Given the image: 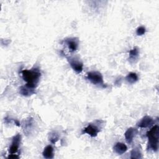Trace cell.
<instances>
[{
	"mask_svg": "<svg viewBox=\"0 0 159 159\" xmlns=\"http://www.w3.org/2000/svg\"><path fill=\"white\" fill-rule=\"evenodd\" d=\"M32 118H29V119L26 120L24 124V132L25 133H27L29 132V130L32 128Z\"/></svg>",
	"mask_w": 159,
	"mask_h": 159,
	"instance_id": "cell-17",
	"label": "cell"
},
{
	"mask_svg": "<svg viewBox=\"0 0 159 159\" xmlns=\"http://www.w3.org/2000/svg\"><path fill=\"white\" fill-rule=\"evenodd\" d=\"M19 93L21 95H22L24 96H29L34 94L35 92L34 89L30 88L27 86L26 85H25V86H22L20 88Z\"/></svg>",
	"mask_w": 159,
	"mask_h": 159,
	"instance_id": "cell-12",
	"label": "cell"
},
{
	"mask_svg": "<svg viewBox=\"0 0 159 159\" xmlns=\"http://www.w3.org/2000/svg\"><path fill=\"white\" fill-rule=\"evenodd\" d=\"M130 154H131L130 158H132V159H139L142 158L140 150L138 147H136L132 149Z\"/></svg>",
	"mask_w": 159,
	"mask_h": 159,
	"instance_id": "cell-15",
	"label": "cell"
},
{
	"mask_svg": "<svg viewBox=\"0 0 159 159\" xmlns=\"http://www.w3.org/2000/svg\"><path fill=\"white\" fill-rule=\"evenodd\" d=\"M86 78L92 84L99 86L102 88H106L107 87L106 84L104 83L103 77L101 73L99 71H89L87 73Z\"/></svg>",
	"mask_w": 159,
	"mask_h": 159,
	"instance_id": "cell-3",
	"label": "cell"
},
{
	"mask_svg": "<svg viewBox=\"0 0 159 159\" xmlns=\"http://www.w3.org/2000/svg\"><path fill=\"white\" fill-rule=\"evenodd\" d=\"M113 150L118 155H122L126 152L127 150V147L125 144L122 142H117L113 147Z\"/></svg>",
	"mask_w": 159,
	"mask_h": 159,
	"instance_id": "cell-10",
	"label": "cell"
},
{
	"mask_svg": "<svg viewBox=\"0 0 159 159\" xmlns=\"http://www.w3.org/2000/svg\"><path fill=\"white\" fill-rule=\"evenodd\" d=\"M146 32V29H145V27H143V26H140V27H139L137 30H136V34L137 35L139 36H141V35H143Z\"/></svg>",
	"mask_w": 159,
	"mask_h": 159,
	"instance_id": "cell-18",
	"label": "cell"
},
{
	"mask_svg": "<svg viewBox=\"0 0 159 159\" xmlns=\"http://www.w3.org/2000/svg\"><path fill=\"white\" fill-rule=\"evenodd\" d=\"M139 55V50L137 47H135L129 52V60L130 62H134L138 58Z\"/></svg>",
	"mask_w": 159,
	"mask_h": 159,
	"instance_id": "cell-13",
	"label": "cell"
},
{
	"mask_svg": "<svg viewBox=\"0 0 159 159\" xmlns=\"http://www.w3.org/2000/svg\"><path fill=\"white\" fill-rule=\"evenodd\" d=\"M42 155L45 158H53V148L52 147V146L48 145L47 147H45L42 152Z\"/></svg>",
	"mask_w": 159,
	"mask_h": 159,
	"instance_id": "cell-11",
	"label": "cell"
},
{
	"mask_svg": "<svg viewBox=\"0 0 159 159\" xmlns=\"http://www.w3.org/2000/svg\"><path fill=\"white\" fill-rule=\"evenodd\" d=\"M48 139L52 143L55 144L59 139V135L56 132H52L49 134Z\"/></svg>",
	"mask_w": 159,
	"mask_h": 159,
	"instance_id": "cell-16",
	"label": "cell"
},
{
	"mask_svg": "<svg viewBox=\"0 0 159 159\" xmlns=\"http://www.w3.org/2000/svg\"><path fill=\"white\" fill-rule=\"evenodd\" d=\"M20 141H21V135L19 134H17L13 137L11 145L9 149V153L11 154H14L17 152L19 147V145L20 143Z\"/></svg>",
	"mask_w": 159,
	"mask_h": 159,
	"instance_id": "cell-6",
	"label": "cell"
},
{
	"mask_svg": "<svg viewBox=\"0 0 159 159\" xmlns=\"http://www.w3.org/2000/svg\"><path fill=\"white\" fill-rule=\"evenodd\" d=\"M125 80L126 81L130 83V84H134L135 83H136L138 80H139V77L137 76V75L134 72H131L129 73L125 77Z\"/></svg>",
	"mask_w": 159,
	"mask_h": 159,
	"instance_id": "cell-14",
	"label": "cell"
},
{
	"mask_svg": "<svg viewBox=\"0 0 159 159\" xmlns=\"http://www.w3.org/2000/svg\"><path fill=\"white\" fill-rule=\"evenodd\" d=\"M8 158H19V156H17L16 155H14V154H11V155H9Z\"/></svg>",
	"mask_w": 159,
	"mask_h": 159,
	"instance_id": "cell-19",
	"label": "cell"
},
{
	"mask_svg": "<svg viewBox=\"0 0 159 159\" xmlns=\"http://www.w3.org/2000/svg\"><path fill=\"white\" fill-rule=\"evenodd\" d=\"M154 120L150 116H145L141 119L139 122H138L137 126L140 128H147L151 126Z\"/></svg>",
	"mask_w": 159,
	"mask_h": 159,
	"instance_id": "cell-9",
	"label": "cell"
},
{
	"mask_svg": "<svg viewBox=\"0 0 159 159\" xmlns=\"http://www.w3.org/2000/svg\"><path fill=\"white\" fill-rule=\"evenodd\" d=\"M40 76L41 73L37 68L22 71V79L26 82L25 85L32 89H35L37 86Z\"/></svg>",
	"mask_w": 159,
	"mask_h": 159,
	"instance_id": "cell-1",
	"label": "cell"
},
{
	"mask_svg": "<svg viewBox=\"0 0 159 159\" xmlns=\"http://www.w3.org/2000/svg\"><path fill=\"white\" fill-rule=\"evenodd\" d=\"M137 134V130L134 127H130L125 132L124 136L125 140L127 143L131 144L133 142L134 138L135 137V135Z\"/></svg>",
	"mask_w": 159,
	"mask_h": 159,
	"instance_id": "cell-8",
	"label": "cell"
},
{
	"mask_svg": "<svg viewBox=\"0 0 159 159\" xmlns=\"http://www.w3.org/2000/svg\"><path fill=\"white\" fill-rule=\"evenodd\" d=\"M100 129L99 127L94 124H89L86 127L83 129L82 132L84 134H87L89 135L92 137H96L98 134L99 132Z\"/></svg>",
	"mask_w": 159,
	"mask_h": 159,
	"instance_id": "cell-5",
	"label": "cell"
},
{
	"mask_svg": "<svg viewBox=\"0 0 159 159\" xmlns=\"http://www.w3.org/2000/svg\"><path fill=\"white\" fill-rule=\"evenodd\" d=\"M66 58L71 67L75 71H76L77 73H80L83 71V64L78 58L75 57H67Z\"/></svg>",
	"mask_w": 159,
	"mask_h": 159,
	"instance_id": "cell-4",
	"label": "cell"
},
{
	"mask_svg": "<svg viewBox=\"0 0 159 159\" xmlns=\"http://www.w3.org/2000/svg\"><path fill=\"white\" fill-rule=\"evenodd\" d=\"M65 42L69 50L71 52H75L78 47V40L77 38H68L65 40Z\"/></svg>",
	"mask_w": 159,
	"mask_h": 159,
	"instance_id": "cell-7",
	"label": "cell"
},
{
	"mask_svg": "<svg viewBox=\"0 0 159 159\" xmlns=\"http://www.w3.org/2000/svg\"><path fill=\"white\" fill-rule=\"evenodd\" d=\"M158 126L155 125L153 126L147 132V137L148 138V150H152L155 152L158 151V138L159 131Z\"/></svg>",
	"mask_w": 159,
	"mask_h": 159,
	"instance_id": "cell-2",
	"label": "cell"
}]
</instances>
